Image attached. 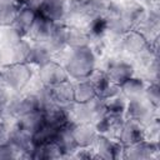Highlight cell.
Wrapping results in <instances>:
<instances>
[{"label":"cell","mask_w":160,"mask_h":160,"mask_svg":"<svg viewBox=\"0 0 160 160\" xmlns=\"http://www.w3.org/2000/svg\"><path fill=\"white\" fill-rule=\"evenodd\" d=\"M139 78H141L146 84H159L160 74H159V59L154 60L145 68L138 70L135 72Z\"/></svg>","instance_id":"cell-28"},{"label":"cell","mask_w":160,"mask_h":160,"mask_svg":"<svg viewBox=\"0 0 160 160\" xmlns=\"http://www.w3.org/2000/svg\"><path fill=\"white\" fill-rule=\"evenodd\" d=\"M65 42H66V48H69V49L84 48V46H89L90 36H89L88 31L85 30V28L66 24Z\"/></svg>","instance_id":"cell-16"},{"label":"cell","mask_w":160,"mask_h":160,"mask_svg":"<svg viewBox=\"0 0 160 160\" xmlns=\"http://www.w3.org/2000/svg\"><path fill=\"white\" fill-rule=\"evenodd\" d=\"M142 138L151 142H159L160 139V122L159 118L142 126Z\"/></svg>","instance_id":"cell-32"},{"label":"cell","mask_w":160,"mask_h":160,"mask_svg":"<svg viewBox=\"0 0 160 160\" xmlns=\"http://www.w3.org/2000/svg\"><path fill=\"white\" fill-rule=\"evenodd\" d=\"M11 94H12V92L9 90V88L0 80V114H2V115H4L5 106H6V104H8L9 100H10Z\"/></svg>","instance_id":"cell-37"},{"label":"cell","mask_w":160,"mask_h":160,"mask_svg":"<svg viewBox=\"0 0 160 160\" xmlns=\"http://www.w3.org/2000/svg\"><path fill=\"white\" fill-rule=\"evenodd\" d=\"M146 85L148 84L141 78H139L138 75H132L120 85V90L121 94L126 98V100H132L144 96Z\"/></svg>","instance_id":"cell-20"},{"label":"cell","mask_w":160,"mask_h":160,"mask_svg":"<svg viewBox=\"0 0 160 160\" xmlns=\"http://www.w3.org/2000/svg\"><path fill=\"white\" fill-rule=\"evenodd\" d=\"M98 66L106 72L111 82L118 85H121L129 78L135 75V68L132 60L120 54L106 55L105 58L98 60Z\"/></svg>","instance_id":"cell-2"},{"label":"cell","mask_w":160,"mask_h":160,"mask_svg":"<svg viewBox=\"0 0 160 160\" xmlns=\"http://www.w3.org/2000/svg\"><path fill=\"white\" fill-rule=\"evenodd\" d=\"M88 79L90 80V82L92 84L94 89L96 90L98 96H99V95L106 89V86L111 82L110 79H109V76L106 75V72H105L101 68H99V66L91 72V75H90Z\"/></svg>","instance_id":"cell-29"},{"label":"cell","mask_w":160,"mask_h":160,"mask_svg":"<svg viewBox=\"0 0 160 160\" xmlns=\"http://www.w3.org/2000/svg\"><path fill=\"white\" fill-rule=\"evenodd\" d=\"M19 8L12 0H0V28L12 25Z\"/></svg>","instance_id":"cell-26"},{"label":"cell","mask_w":160,"mask_h":160,"mask_svg":"<svg viewBox=\"0 0 160 160\" xmlns=\"http://www.w3.org/2000/svg\"><path fill=\"white\" fill-rule=\"evenodd\" d=\"M44 0H19V6H28L34 10H39Z\"/></svg>","instance_id":"cell-39"},{"label":"cell","mask_w":160,"mask_h":160,"mask_svg":"<svg viewBox=\"0 0 160 160\" xmlns=\"http://www.w3.org/2000/svg\"><path fill=\"white\" fill-rule=\"evenodd\" d=\"M69 119L74 124L79 122H94L98 118L105 114L104 100L99 96L91 99L86 102H71L66 106Z\"/></svg>","instance_id":"cell-4"},{"label":"cell","mask_w":160,"mask_h":160,"mask_svg":"<svg viewBox=\"0 0 160 160\" xmlns=\"http://www.w3.org/2000/svg\"><path fill=\"white\" fill-rule=\"evenodd\" d=\"M160 158V146L159 142H151L145 139L124 146L122 159L130 160H148V159H159Z\"/></svg>","instance_id":"cell-8"},{"label":"cell","mask_w":160,"mask_h":160,"mask_svg":"<svg viewBox=\"0 0 160 160\" xmlns=\"http://www.w3.org/2000/svg\"><path fill=\"white\" fill-rule=\"evenodd\" d=\"M91 148L98 159H105V160L122 159L124 145L119 140L112 139L108 135L98 134Z\"/></svg>","instance_id":"cell-7"},{"label":"cell","mask_w":160,"mask_h":160,"mask_svg":"<svg viewBox=\"0 0 160 160\" xmlns=\"http://www.w3.org/2000/svg\"><path fill=\"white\" fill-rule=\"evenodd\" d=\"M145 9H158L160 8V0H138Z\"/></svg>","instance_id":"cell-40"},{"label":"cell","mask_w":160,"mask_h":160,"mask_svg":"<svg viewBox=\"0 0 160 160\" xmlns=\"http://www.w3.org/2000/svg\"><path fill=\"white\" fill-rule=\"evenodd\" d=\"M125 118L131 119L138 124H140L141 126H144L159 118V108L154 106L144 96L128 100Z\"/></svg>","instance_id":"cell-6"},{"label":"cell","mask_w":160,"mask_h":160,"mask_svg":"<svg viewBox=\"0 0 160 160\" xmlns=\"http://www.w3.org/2000/svg\"><path fill=\"white\" fill-rule=\"evenodd\" d=\"M95 16L86 0H69L66 10V24L75 26H85L90 19Z\"/></svg>","instance_id":"cell-10"},{"label":"cell","mask_w":160,"mask_h":160,"mask_svg":"<svg viewBox=\"0 0 160 160\" xmlns=\"http://www.w3.org/2000/svg\"><path fill=\"white\" fill-rule=\"evenodd\" d=\"M35 72L36 69L29 62L12 64L1 69L0 80L9 88L11 92H22L34 78Z\"/></svg>","instance_id":"cell-3"},{"label":"cell","mask_w":160,"mask_h":160,"mask_svg":"<svg viewBox=\"0 0 160 160\" xmlns=\"http://www.w3.org/2000/svg\"><path fill=\"white\" fill-rule=\"evenodd\" d=\"M65 30H66V24H55V26L52 29V32H51L50 38L48 39V41H46V45L49 46L50 51L52 52L54 59L62 50L66 49Z\"/></svg>","instance_id":"cell-22"},{"label":"cell","mask_w":160,"mask_h":160,"mask_svg":"<svg viewBox=\"0 0 160 160\" xmlns=\"http://www.w3.org/2000/svg\"><path fill=\"white\" fill-rule=\"evenodd\" d=\"M35 74L39 78V80L49 88H52L69 79L68 72L64 69V66L54 59L41 65L40 68H38Z\"/></svg>","instance_id":"cell-9"},{"label":"cell","mask_w":160,"mask_h":160,"mask_svg":"<svg viewBox=\"0 0 160 160\" xmlns=\"http://www.w3.org/2000/svg\"><path fill=\"white\" fill-rule=\"evenodd\" d=\"M8 159H20V152L9 140H5L0 142V160Z\"/></svg>","instance_id":"cell-33"},{"label":"cell","mask_w":160,"mask_h":160,"mask_svg":"<svg viewBox=\"0 0 160 160\" xmlns=\"http://www.w3.org/2000/svg\"><path fill=\"white\" fill-rule=\"evenodd\" d=\"M51 95L55 104L61 106H68L74 102V85L72 80L68 79L51 88Z\"/></svg>","instance_id":"cell-17"},{"label":"cell","mask_w":160,"mask_h":160,"mask_svg":"<svg viewBox=\"0 0 160 160\" xmlns=\"http://www.w3.org/2000/svg\"><path fill=\"white\" fill-rule=\"evenodd\" d=\"M10 126H11V121L8 118H5L2 114H0V142L8 139Z\"/></svg>","instance_id":"cell-38"},{"label":"cell","mask_w":160,"mask_h":160,"mask_svg":"<svg viewBox=\"0 0 160 160\" xmlns=\"http://www.w3.org/2000/svg\"><path fill=\"white\" fill-rule=\"evenodd\" d=\"M36 16H38V10L30 9L28 6H20L18 12H16L12 26H15L21 32V35L24 38H26V35H28L30 28L32 26Z\"/></svg>","instance_id":"cell-18"},{"label":"cell","mask_w":160,"mask_h":160,"mask_svg":"<svg viewBox=\"0 0 160 160\" xmlns=\"http://www.w3.org/2000/svg\"><path fill=\"white\" fill-rule=\"evenodd\" d=\"M142 139H144L142 138V126L140 124H138L136 121L125 118L124 124L120 130V134L118 136V140L124 146H128V145L135 144Z\"/></svg>","instance_id":"cell-15"},{"label":"cell","mask_w":160,"mask_h":160,"mask_svg":"<svg viewBox=\"0 0 160 160\" xmlns=\"http://www.w3.org/2000/svg\"><path fill=\"white\" fill-rule=\"evenodd\" d=\"M89 46L92 50V52L95 54V56L98 58V60H100V59L105 58L106 55H109L110 50H111V42L106 36L90 40Z\"/></svg>","instance_id":"cell-30"},{"label":"cell","mask_w":160,"mask_h":160,"mask_svg":"<svg viewBox=\"0 0 160 160\" xmlns=\"http://www.w3.org/2000/svg\"><path fill=\"white\" fill-rule=\"evenodd\" d=\"M52 59H54L52 52L50 51L46 42H32L31 41V49H30V55L28 60L29 64H31L35 69H38Z\"/></svg>","instance_id":"cell-21"},{"label":"cell","mask_w":160,"mask_h":160,"mask_svg":"<svg viewBox=\"0 0 160 160\" xmlns=\"http://www.w3.org/2000/svg\"><path fill=\"white\" fill-rule=\"evenodd\" d=\"M149 46V41L136 30H129L125 32L119 41L111 45L110 54H120L125 55L130 59H134Z\"/></svg>","instance_id":"cell-5"},{"label":"cell","mask_w":160,"mask_h":160,"mask_svg":"<svg viewBox=\"0 0 160 160\" xmlns=\"http://www.w3.org/2000/svg\"><path fill=\"white\" fill-rule=\"evenodd\" d=\"M160 8L158 9H146L139 22L136 24L135 29L139 31L148 41L152 40L154 38L159 36L160 30Z\"/></svg>","instance_id":"cell-11"},{"label":"cell","mask_w":160,"mask_h":160,"mask_svg":"<svg viewBox=\"0 0 160 160\" xmlns=\"http://www.w3.org/2000/svg\"><path fill=\"white\" fill-rule=\"evenodd\" d=\"M72 85H74V101L76 102H86L98 96L96 90L94 89L89 79L72 80Z\"/></svg>","instance_id":"cell-24"},{"label":"cell","mask_w":160,"mask_h":160,"mask_svg":"<svg viewBox=\"0 0 160 160\" xmlns=\"http://www.w3.org/2000/svg\"><path fill=\"white\" fill-rule=\"evenodd\" d=\"M0 79H1V69H0Z\"/></svg>","instance_id":"cell-41"},{"label":"cell","mask_w":160,"mask_h":160,"mask_svg":"<svg viewBox=\"0 0 160 160\" xmlns=\"http://www.w3.org/2000/svg\"><path fill=\"white\" fill-rule=\"evenodd\" d=\"M71 159L78 160H89V159H98L92 148H78V150L72 154Z\"/></svg>","instance_id":"cell-36"},{"label":"cell","mask_w":160,"mask_h":160,"mask_svg":"<svg viewBox=\"0 0 160 160\" xmlns=\"http://www.w3.org/2000/svg\"><path fill=\"white\" fill-rule=\"evenodd\" d=\"M94 15H104L114 0H86Z\"/></svg>","instance_id":"cell-35"},{"label":"cell","mask_w":160,"mask_h":160,"mask_svg":"<svg viewBox=\"0 0 160 160\" xmlns=\"http://www.w3.org/2000/svg\"><path fill=\"white\" fill-rule=\"evenodd\" d=\"M144 98L151 102L154 106L159 108L160 106V90H159V84H148L144 91Z\"/></svg>","instance_id":"cell-34"},{"label":"cell","mask_w":160,"mask_h":160,"mask_svg":"<svg viewBox=\"0 0 160 160\" xmlns=\"http://www.w3.org/2000/svg\"><path fill=\"white\" fill-rule=\"evenodd\" d=\"M54 60L59 61L64 66L69 79L71 80L88 79L98 68V58L90 46L78 49L66 48L59 55H56Z\"/></svg>","instance_id":"cell-1"},{"label":"cell","mask_w":160,"mask_h":160,"mask_svg":"<svg viewBox=\"0 0 160 160\" xmlns=\"http://www.w3.org/2000/svg\"><path fill=\"white\" fill-rule=\"evenodd\" d=\"M72 136L78 148H91L98 131L92 122H79L72 126Z\"/></svg>","instance_id":"cell-14"},{"label":"cell","mask_w":160,"mask_h":160,"mask_svg":"<svg viewBox=\"0 0 160 160\" xmlns=\"http://www.w3.org/2000/svg\"><path fill=\"white\" fill-rule=\"evenodd\" d=\"M104 106H105V112L114 115V116H125L126 106H128V100L120 92L112 98L105 99L104 100Z\"/></svg>","instance_id":"cell-25"},{"label":"cell","mask_w":160,"mask_h":160,"mask_svg":"<svg viewBox=\"0 0 160 160\" xmlns=\"http://www.w3.org/2000/svg\"><path fill=\"white\" fill-rule=\"evenodd\" d=\"M85 30L88 31L90 40L92 39H98V38H102L106 36V20L102 15H95L90 19V21L84 26Z\"/></svg>","instance_id":"cell-27"},{"label":"cell","mask_w":160,"mask_h":160,"mask_svg":"<svg viewBox=\"0 0 160 160\" xmlns=\"http://www.w3.org/2000/svg\"><path fill=\"white\" fill-rule=\"evenodd\" d=\"M72 126H74L72 121L68 122L59 130V132L56 134V136L54 139V141L58 144V146L61 151L62 159H71L72 154L78 150V145L72 136Z\"/></svg>","instance_id":"cell-13"},{"label":"cell","mask_w":160,"mask_h":160,"mask_svg":"<svg viewBox=\"0 0 160 160\" xmlns=\"http://www.w3.org/2000/svg\"><path fill=\"white\" fill-rule=\"evenodd\" d=\"M119 2L125 21L129 24L131 29H135L136 24L139 22L146 9L139 1H119Z\"/></svg>","instance_id":"cell-19"},{"label":"cell","mask_w":160,"mask_h":160,"mask_svg":"<svg viewBox=\"0 0 160 160\" xmlns=\"http://www.w3.org/2000/svg\"><path fill=\"white\" fill-rule=\"evenodd\" d=\"M31 159L50 160V159H62V156H61V151H60L58 144L54 140H51V141H46V142L35 145L32 154H31Z\"/></svg>","instance_id":"cell-23"},{"label":"cell","mask_w":160,"mask_h":160,"mask_svg":"<svg viewBox=\"0 0 160 160\" xmlns=\"http://www.w3.org/2000/svg\"><path fill=\"white\" fill-rule=\"evenodd\" d=\"M24 36L21 32L12 25L0 28V44L1 45H15L21 41Z\"/></svg>","instance_id":"cell-31"},{"label":"cell","mask_w":160,"mask_h":160,"mask_svg":"<svg viewBox=\"0 0 160 160\" xmlns=\"http://www.w3.org/2000/svg\"><path fill=\"white\" fill-rule=\"evenodd\" d=\"M54 26H55V24L52 21H50L48 18H45L44 15H41L38 11V16H36L32 26L30 28V30L26 35V39L32 42H46L52 32Z\"/></svg>","instance_id":"cell-12"}]
</instances>
